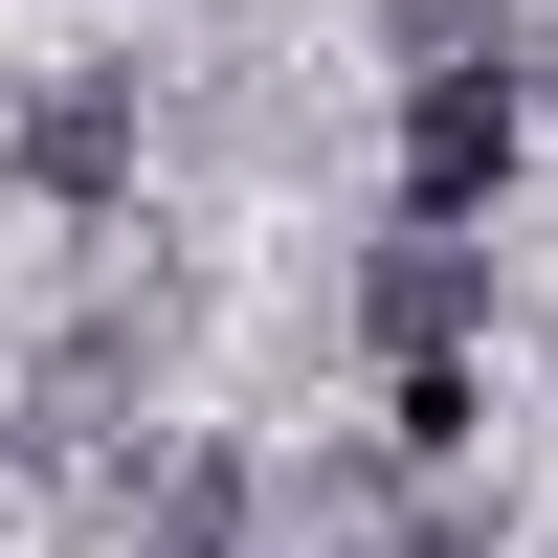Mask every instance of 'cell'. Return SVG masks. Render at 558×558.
I'll use <instances>...</instances> for the list:
<instances>
[{"instance_id":"277c9868","label":"cell","mask_w":558,"mask_h":558,"mask_svg":"<svg viewBox=\"0 0 558 558\" xmlns=\"http://www.w3.org/2000/svg\"><path fill=\"white\" fill-rule=\"evenodd\" d=\"M179 558H223V536H179Z\"/></svg>"},{"instance_id":"7a4b0ae2","label":"cell","mask_w":558,"mask_h":558,"mask_svg":"<svg viewBox=\"0 0 558 558\" xmlns=\"http://www.w3.org/2000/svg\"><path fill=\"white\" fill-rule=\"evenodd\" d=\"M23 179H45V202H112V179H134V89H112V68H68V89L23 112Z\"/></svg>"},{"instance_id":"3957f363","label":"cell","mask_w":558,"mask_h":558,"mask_svg":"<svg viewBox=\"0 0 558 558\" xmlns=\"http://www.w3.org/2000/svg\"><path fill=\"white\" fill-rule=\"evenodd\" d=\"M470 291H492V268L425 223V246H380V291H357V313H380V357H470Z\"/></svg>"},{"instance_id":"6da1fadb","label":"cell","mask_w":558,"mask_h":558,"mask_svg":"<svg viewBox=\"0 0 558 558\" xmlns=\"http://www.w3.org/2000/svg\"><path fill=\"white\" fill-rule=\"evenodd\" d=\"M514 134H536V89L492 68V45H447V68L402 89V223H470L492 179H514Z\"/></svg>"}]
</instances>
